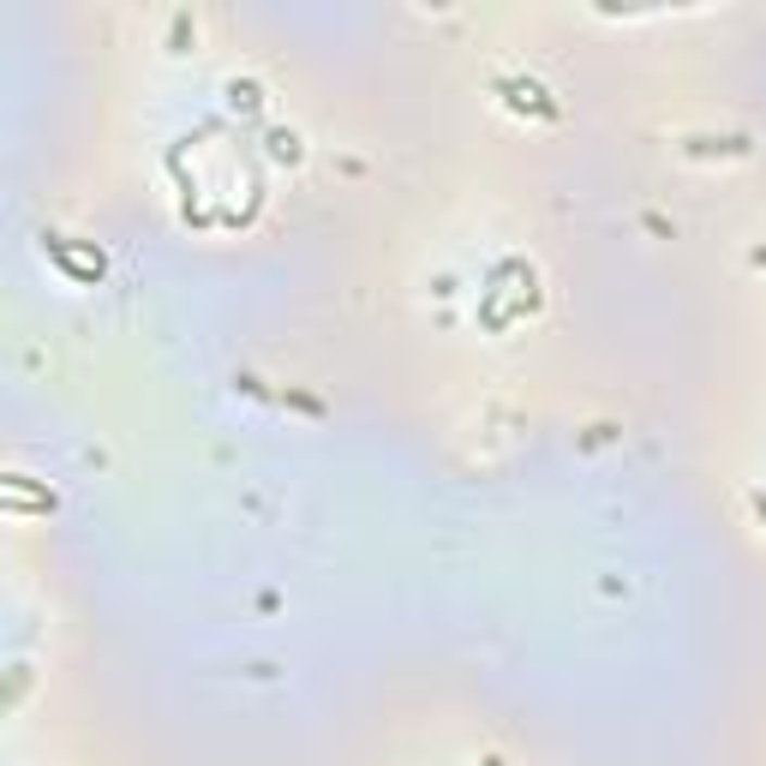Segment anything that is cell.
Listing matches in <instances>:
<instances>
[{
    "label": "cell",
    "instance_id": "cell-1",
    "mask_svg": "<svg viewBox=\"0 0 766 766\" xmlns=\"http://www.w3.org/2000/svg\"><path fill=\"white\" fill-rule=\"evenodd\" d=\"M503 90H510L515 102H527V109H539L545 121L557 114V102H545V90H539V85H522V78H503Z\"/></svg>",
    "mask_w": 766,
    "mask_h": 766
},
{
    "label": "cell",
    "instance_id": "cell-2",
    "mask_svg": "<svg viewBox=\"0 0 766 766\" xmlns=\"http://www.w3.org/2000/svg\"><path fill=\"white\" fill-rule=\"evenodd\" d=\"M486 766H503V761H486Z\"/></svg>",
    "mask_w": 766,
    "mask_h": 766
}]
</instances>
